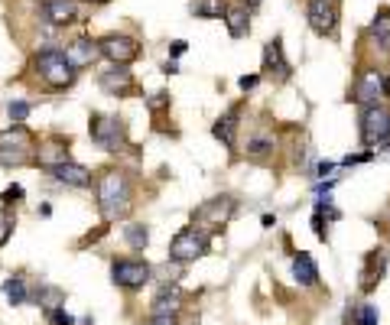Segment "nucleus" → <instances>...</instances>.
<instances>
[{
    "label": "nucleus",
    "instance_id": "obj_24",
    "mask_svg": "<svg viewBox=\"0 0 390 325\" xmlns=\"http://www.w3.org/2000/svg\"><path fill=\"white\" fill-rule=\"evenodd\" d=\"M176 306H179V293H176V290H173V293L163 290V293L156 296V302H153V316H176Z\"/></svg>",
    "mask_w": 390,
    "mask_h": 325
},
{
    "label": "nucleus",
    "instance_id": "obj_31",
    "mask_svg": "<svg viewBox=\"0 0 390 325\" xmlns=\"http://www.w3.org/2000/svg\"><path fill=\"white\" fill-rule=\"evenodd\" d=\"M49 322H53V325H72V316L55 306V309H49Z\"/></svg>",
    "mask_w": 390,
    "mask_h": 325
},
{
    "label": "nucleus",
    "instance_id": "obj_29",
    "mask_svg": "<svg viewBox=\"0 0 390 325\" xmlns=\"http://www.w3.org/2000/svg\"><path fill=\"white\" fill-rule=\"evenodd\" d=\"M13 228H16V221H13V215H10L7 209L0 211V248L10 241V234H13Z\"/></svg>",
    "mask_w": 390,
    "mask_h": 325
},
{
    "label": "nucleus",
    "instance_id": "obj_11",
    "mask_svg": "<svg viewBox=\"0 0 390 325\" xmlns=\"http://www.w3.org/2000/svg\"><path fill=\"white\" fill-rule=\"evenodd\" d=\"M49 172L59 179L62 186H72V189H88V186H92V172L85 170L82 162L65 160V162H59V166H53Z\"/></svg>",
    "mask_w": 390,
    "mask_h": 325
},
{
    "label": "nucleus",
    "instance_id": "obj_13",
    "mask_svg": "<svg viewBox=\"0 0 390 325\" xmlns=\"http://www.w3.org/2000/svg\"><path fill=\"white\" fill-rule=\"evenodd\" d=\"M264 69H267L270 75H276L280 82L290 78V62L283 59V39H280V36L270 39L267 46H264Z\"/></svg>",
    "mask_w": 390,
    "mask_h": 325
},
{
    "label": "nucleus",
    "instance_id": "obj_8",
    "mask_svg": "<svg viewBox=\"0 0 390 325\" xmlns=\"http://www.w3.org/2000/svg\"><path fill=\"white\" fill-rule=\"evenodd\" d=\"M150 263L146 260H114V267H111V277H114L117 287L124 290H140L150 280Z\"/></svg>",
    "mask_w": 390,
    "mask_h": 325
},
{
    "label": "nucleus",
    "instance_id": "obj_4",
    "mask_svg": "<svg viewBox=\"0 0 390 325\" xmlns=\"http://www.w3.org/2000/svg\"><path fill=\"white\" fill-rule=\"evenodd\" d=\"M202 254H208V234L202 228H183V231L173 238L169 244V257L176 263H189V260H199Z\"/></svg>",
    "mask_w": 390,
    "mask_h": 325
},
{
    "label": "nucleus",
    "instance_id": "obj_36",
    "mask_svg": "<svg viewBox=\"0 0 390 325\" xmlns=\"http://www.w3.org/2000/svg\"><path fill=\"white\" fill-rule=\"evenodd\" d=\"M169 53H173V55H183V53H185V43H183V39H176V43H173V49H169Z\"/></svg>",
    "mask_w": 390,
    "mask_h": 325
},
{
    "label": "nucleus",
    "instance_id": "obj_9",
    "mask_svg": "<svg viewBox=\"0 0 390 325\" xmlns=\"http://www.w3.org/2000/svg\"><path fill=\"white\" fill-rule=\"evenodd\" d=\"M92 140L104 150H117L124 143V124L111 114H94L92 117Z\"/></svg>",
    "mask_w": 390,
    "mask_h": 325
},
{
    "label": "nucleus",
    "instance_id": "obj_12",
    "mask_svg": "<svg viewBox=\"0 0 390 325\" xmlns=\"http://www.w3.org/2000/svg\"><path fill=\"white\" fill-rule=\"evenodd\" d=\"M98 43H92V39H75V43H69L65 46V59L72 62V69H88L92 62H98Z\"/></svg>",
    "mask_w": 390,
    "mask_h": 325
},
{
    "label": "nucleus",
    "instance_id": "obj_23",
    "mask_svg": "<svg viewBox=\"0 0 390 325\" xmlns=\"http://www.w3.org/2000/svg\"><path fill=\"white\" fill-rule=\"evenodd\" d=\"M189 10L195 16H202V20H218L224 13V0H192Z\"/></svg>",
    "mask_w": 390,
    "mask_h": 325
},
{
    "label": "nucleus",
    "instance_id": "obj_25",
    "mask_svg": "<svg viewBox=\"0 0 390 325\" xmlns=\"http://www.w3.org/2000/svg\"><path fill=\"white\" fill-rule=\"evenodd\" d=\"M4 293H7L10 306H23V302H26V283H23V277H10L7 283H4Z\"/></svg>",
    "mask_w": 390,
    "mask_h": 325
},
{
    "label": "nucleus",
    "instance_id": "obj_22",
    "mask_svg": "<svg viewBox=\"0 0 390 325\" xmlns=\"http://www.w3.org/2000/svg\"><path fill=\"white\" fill-rule=\"evenodd\" d=\"M371 36H374L377 43H381V46L390 53V10H387V7L377 10L374 23H371Z\"/></svg>",
    "mask_w": 390,
    "mask_h": 325
},
{
    "label": "nucleus",
    "instance_id": "obj_26",
    "mask_svg": "<svg viewBox=\"0 0 390 325\" xmlns=\"http://www.w3.org/2000/svg\"><path fill=\"white\" fill-rule=\"evenodd\" d=\"M124 241H127L134 250H143L146 241H150V231H146L143 225H127L124 228Z\"/></svg>",
    "mask_w": 390,
    "mask_h": 325
},
{
    "label": "nucleus",
    "instance_id": "obj_1",
    "mask_svg": "<svg viewBox=\"0 0 390 325\" xmlns=\"http://www.w3.org/2000/svg\"><path fill=\"white\" fill-rule=\"evenodd\" d=\"M98 205L107 221H117L130 211V182L124 172H104L98 179Z\"/></svg>",
    "mask_w": 390,
    "mask_h": 325
},
{
    "label": "nucleus",
    "instance_id": "obj_37",
    "mask_svg": "<svg viewBox=\"0 0 390 325\" xmlns=\"http://www.w3.org/2000/svg\"><path fill=\"white\" fill-rule=\"evenodd\" d=\"M381 92H384V94H390V78H384V85H381Z\"/></svg>",
    "mask_w": 390,
    "mask_h": 325
},
{
    "label": "nucleus",
    "instance_id": "obj_3",
    "mask_svg": "<svg viewBox=\"0 0 390 325\" xmlns=\"http://www.w3.org/2000/svg\"><path fill=\"white\" fill-rule=\"evenodd\" d=\"M33 156V137L23 124L0 131V166H23Z\"/></svg>",
    "mask_w": 390,
    "mask_h": 325
},
{
    "label": "nucleus",
    "instance_id": "obj_15",
    "mask_svg": "<svg viewBox=\"0 0 390 325\" xmlns=\"http://www.w3.org/2000/svg\"><path fill=\"white\" fill-rule=\"evenodd\" d=\"M384 267H387V254H384V250H374V254H367L364 273H361V290H364V293H371V290H374L377 283H381Z\"/></svg>",
    "mask_w": 390,
    "mask_h": 325
},
{
    "label": "nucleus",
    "instance_id": "obj_35",
    "mask_svg": "<svg viewBox=\"0 0 390 325\" xmlns=\"http://www.w3.org/2000/svg\"><path fill=\"white\" fill-rule=\"evenodd\" d=\"M257 82H260L257 75H244V78H241V88H244V92H251V88L257 85Z\"/></svg>",
    "mask_w": 390,
    "mask_h": 325
},
{
    "label": "nucleus",
    "instance_id": "obj_38",
    "mask_svg": "<svg viewBox=\"0 0 390 325\" xmlns=\"http://www.w3.org/2000/svg\"><path fill=\"white\" fill-rule=\"evenodd\" d=\"M88 4H107V0H88Z\"/></svg>",
    "mask_w": 390,
    "mask_h": 325
},
{
    "label": "nucleus",
    "instance_id": "obj_16",
    "mask_svg": "<svg viewBox=\"0 0 390 325\" xmlns=\"http://www.w3.org/2000/svg\"><path fill=\"white\" fill-rule=\"evenodd\" d=\"M381 85H384V78L377 75V72H367V75H361L358 78V88H354V101H358V104H374L377 94H384Z\"/></svg>",
    "mask_w": 390,
    "mask_h": 325
},
{
    "label": "nucleus",
    "instance_id": "obj_7",
    "mask_svg": "<svg viewBox=\"0 0 390 325\" xmlns=\"http://www.w3.org/2000/svg\"><path fill=\"white\" fill-rule=\"evenodd\" d=\"M101 55L104 59H111L114 65H127L134 62L140 55V46H137V39H130V36H121V33H111V36H104L98 43Z\"/></svg>",
    "mask_w": 390,
    "mask_h": 325
},
{
    "label": "nucleus",
    "instance_id": "obj_18",
    "mask_svg": "<svg viewBox=\"0 0 390 325\" xmlns=\"http://www.w3.org/2000/svg\"><path fill=\"white\" fill-rule=\"evenodd\" d=\"M224 23H228L231 39H244L251 33V13L244 7H228L224 10Z\"/></svg>",
    "mask_w": 390,
    "mask_h": 325
},
{
    "label": "nucleus",
    "instance_id": "obj_14",
    "mask_svg": "<svg viewBox=\"0 0 390 325\" xmlns=\"http://www.w3.org/2000/svg\"><path fill=\"white\" fill-rule=\"evenodd\" d=\"M43 16L53 26H69L75 23V4L72 0H43Z\"/></svg>",
    "mask_w": 390,
    "mask_h": 325
},
{
    "label": "nucleus",
    "instance_id": "obj_30",
    "mask_svg": "<svg viewBox=\"0 0 390 325\" xmlns=\"http://www.w3.org/2000/svg\"><path fill=\"white\" fill-rule=\"evenodd\" d=\"M23 199V186H10V189H4V195H0V202H4V209H10L13 202H20Z\"/></svg>",
    "mask_w": 390,
    "mask_h": 325
},
{
    "label": "nucleus",
    "instance_id": "obj_27",
    "mask_svg": "<svg viewBox=\"0 0 390 325\" xmlns=\"http://www.w3.org/2000/svg\"><path fill=\"white\" fill-rule=\"evenodd\" d=\"M247 153L254 156V160H264V156L273 153V137H254L251 143H247Z\"/></svg>",
    "mask_w": 390,
    "mask_h": 325
},
{
    "label": "nucleus",
    "instance_id": "obj_10",
    "mask_svg": "<svg viewBox=\"0 0 390 325\" xmlns=\"http://www.w3.org/2000/svg\"><path fill=\"white\" fill-rule=\"evenodd\" d=\"M309 26H313V33H319V36H332L338 26V10L332 0H309Z\"/></svg>",
    "mask_w": 390,
    "mask_h": 325
},
{
    "label": "nucleus",
    "instance_id": "obj_21",
    "mask_svg": "<svg viewBox=\"0 0 390 325\" xmlns=\"http://www.w3.org/2000/svg\"><path fill=\"white\" fill-rule=\"evenodd\" d=\"M36 160H39V166H46V170H53V166H59V162H65L69 160V150L62 147V143H46V147L36 153Z\"/></svg>",
    "mask_w": 390,
    "mask_h": 325
},
{
    "label": "nucleus",
    "instance_id": "obj_32",
    "mask_svg": "<svg viewBox=\"0 0 390 325\" xmlns=\"http://www.w3.org/2000/svg\"><path fill=\"white\" fill-rule=\"evenodd\" d=\"M361 325H377V306H361Z\"/></svg>",
    "mask_w": 390,
    "mask_h": 325
},
{
    "label": "nucleus",
    "instance_id": "obj_34",
    "mask_svg": "<svg viewBox=\"0 0 390 325\" xmlns=\"http://www.w3.org/2000/svg\"><path fill=\"white\" fill-rule=\"evenodd\" d=\"M146 325H176V316H153V322Z\"/></svg>",
    "mask_w": 390,
    "mask_h": 325
},
{
    "label": "nucleus",
    "instance_id": "obj_6",
    "mask_svg": "<svg viewBox=\"0 0 390 325\" xmlns=\"http://www.w3.org/2000/svg\"><path fill=\"white\" fill-rule=\"evenodd\" d=\"M234 211H237L234 199H231V195H222V199L205 202V205L195 211V225H205L208 231H218V228H224L231 218H234ZM205 228H202V231H205Z\"/></svg>",
    "mask_w": 390,
    "mask_h": 325
},
{
    "label": "nucleus",
    "instance_id": "obj_33",
    "mask_svg": "<svg viewBox=\"0 0 390 325\" xmlns=\"http://www.w3.org/2000/svg\"><path fill=\"white\" fill-rule=\"evenodd\" d=\"M166 104H169V94H153V98H150V111H163V108H166Z\"/></svg>",
    "mask_w": 390,
    "mask_h": 325
},
{
    "label": "nucleus",
    "instance_id": "obj_2",
    "mask_svg": "<svg viewBox=\"0 0 390 325\" xmlns=\"http://www.w3.org/2000/svg\"><path fill=\"white\" fill-rule=\"evenodd\" d=\"M33 65H36L39 78H43L49 88H69L72 82H75V69H72V62L59 49H43V53L33 59Z\"/></svg>",
    "mask_w": 390,
    "mask_h": 325
},
{
    "label": "nucleus",
    "instance_id": "obj_28",
    "mask_svg": "<svg viewBox=\"0 0 390 325\" xmlns=\"http://www.w3.org/2000/svg\"><path fill=\"white\" fill-rule=\"evenodd\" d=\"M7 114H10V121H13V124H23L26 117H30V104H26V101H10Z\"/></svg>",
    "mask_w": 390,
    "mask_h": 325
},
{
    "label": "nucleus",
    "instance_id": "obj_17",
    "mask_svg": "<svg viewBox=\"0 0 390 325\" xmlns=\"http://www.w3.org/2000/svg\"><path fill=\"white\" fill-rule=\"evenodd\" d=\"M130 85H134V75H130L124 65H114L111 72L101 75V88H104L107 94H124V92H130Z\"/></svg>",
    "mask_w": 390,
    "mask_h": 325
},
{
    "label": "nucleus",
    "instance_id": "obj_19",
    "mask_svg": "<svg viewBox=\"0 0 390 325\" xmlns=\"http://www.w3.org/2000/svg\"><path fill=\"white\" fill-rule=\"evenodd\" d=\"M293 277L303 283V287H315L319 283V267L309 254H296L293 257Z\"/></svg>",
    "mask_w": 390,
    "mask_h": 325
},
{
    "label": "nucleus",
    "instance_id": "obj_5",
    "mask_svg": "<svg viewBox=\"0 0 390 325\" xmlns=\"http://www.w3.org/2000/svg\"><path fill=\"white\" fill-rule=\"evenodd\" d=\"M390 137V111L384 104H364V114H361V140L367 147H377Z\"/></svg>",
    "mask_w": 390,
    "mask_h": 325
},
{
    "label": "nucleus",
    "instance_id": "obj_20",
    "mask_svg": "<svg viewBox=\"0 0 390 325\" xmlns=\"http://www.w3.org/2000/svg\"><path fill=\"white\" fill-rule=\"evenodd\" d=\"M237 121H241V108H231L228 114L218 121V124L212 127V133L218 140H222L224 147H234V133H237Z\"/></svg>",
    "mask_w": 390,
    "mask_h": 325
}]
</instances>
